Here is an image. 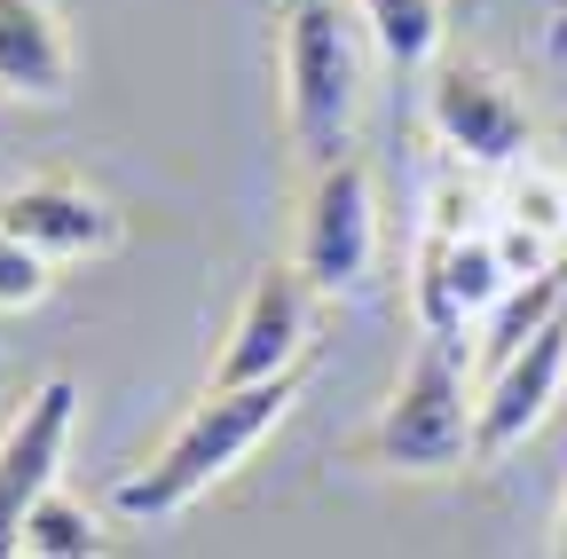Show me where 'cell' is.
<instances>
[{
	"label": "cell",
	"instance_id": "1",
	"mask_svg": "<svg viewBox=\"0 0 567 559\" xmlns=\"http://www.w3.org/2000/svg\"><path fill=\"white\" fill-rule=\"evenodd\" d=\"M308 394V371H292V379H268V386H205L189 410H182V426L142 457L134 473H118V488H111V513L118 520H134V528H158V520H174V513H189L213 480H229L284 417H292V402Z\"/></svg>",
	"mask_w": 567,
	"mask_h": 559
},
{
	"label": "cell",
	"instance_id": "2",
	"mask_svg": "<svg viewBox=\"0 0 567 559\" xmlns=\"http://www.w3.org/2000/svg\"><path fill=\"white\" fill-rule=\"evenodd\" d=\"M363 17L354 0H284L276 9V72H284V134L300 174L354 158L363 118Z\"/></svg>",
	"mask_w": 567,
	"mask_h": 559
},
{
	"label": "cell",
	"instance_id": "3",
	"mask_svg": "<svg viewBox=\"0 0 567 559\" xmlns=\"http://www.w3.org/2000/svg\"><path fill=\"white\" fill-rule=\"evenodd\" d=\"M347 457L371 473H417V480L465 473L473 465V386H465L457 346L417 339V355L386 386L379 417L347 442Z\"/></svg>",
	"mask_w": 567,
	"mask_h": 559
},
{
	"label": "cell",
	"instance_id": "4",
	"mask_svg": "<svg viewBox=\"0 0 567 559\" xmlns=\"http://www.w3.org/2000/svg\"><path fill=\"white\" fill-rule=\"evenodd\" d=\"M292 268L316 300H354L379 268V189L363 158L316 166L300 182V229H292Z\"/></svg>",
	"mask_w": 567,
	"mask_h": 559
},
{
	"label": "cell",
	"instance_id": "5",
	"mask_svg": "<svg viewBox=\"0 0 567 559\" xmlns=\"http://www.w3.org/2000/svg\"><path fill=\"white\" fill-rule=\"evenodd\" d=\"M425 126H434V143L457 158V174H513L536 151L528 103L505 87V72H488V63H473V55H450L434 72Z\"/></svg>",
	"mask_w": 567,
	"mask_h": 559
},
{
	"label": "cell",
	"instance_id": "6",
	"mask_svg": "<svg viewBox=\"0 0 567 559\" xmlns=\"http://www.w3.org/2000/svg\"><path fill=\"white\" fill-rule=\"evenodd\" d=\"M308 315H316V292L300 284L292 260H268L252 268V284L221 331V346H213V371L205 386H268V379H292L308 371Z\"/></svg>",
	"mask_w": 567,
	"mask_h": 559
},
{
	"label": "cell",
	"instance_id": "7",
	"mask_svg": "<svg viewBox=\"0 0 567 559\" xmlns=\"http://www.w3.org/2000/svg\"><path fill=\"white\" fill-rule=\"evenodd\" d=\"M513 292V268L488 229H425L417 237V276H410V315L434 346H457L473 323L496 315Z\"/></svg>",
	"mask_w": 567,
	"mask_h": 559
},
{
	"label": "cell",
	"instance_id": "8",
	"mask_svg": "<svg viewBox=\"0 0 567 559\" xmlns=\"http://www.w3.org/2000/svg\"><path fill=\"white\" fill-rule=\"evenodd\" d=\"M71 426H80V386H71V379H40L24 394V410L0 426V559H17L24 520L55 497Z\"/></svg>",
	"mask_w": 567,
	"mask_h": 559
},
{
	"label": "cell",
	"instance_id": "9",
	"mask_svg": "<svg viewBox=\"0 0 567 559\" xmlns=\"http://www.w3.org/2000/svg\"><path fill=\"white\" fill-rule=\"evenodd\" d=\"M567 394V315H551L520 355H505L496 371H481L473 394V465H505L528 434H544V417Z\"/></svg>",
	"mask_w": 567,
	"mask_h": 559
},
{
	"label": "cell",
	"instance_id": "10",
	"mask_svg": "<svg viewBox=\"0 0 567 559\" xmlns=\"http://www.w3.org/2000/svg\"><path fill=\"white\" fill-rule=\"evenodd\" d=\"M0 229L24 237L40 260H103L126 245L118 205L71 174H32L17 189H0Z\"/></svg>",
	"mask_w": 567,
	"mask_h": 559
},
{
	"label": "cell",
	"instance_id": "11",
	"mask_svg": "<svg viewBox=\"0 0 567 559\" xmlns=\"http://www.w3.org/2000/svg\"><path fill=\"white\" fill-rule=\"evenodd\" d=\"M71 32L55 0H0V95L9 103H63L71 95Z\"/></svg>",
	"mask_w": 567,
	"mask_h": 559
},
{
	"label": "cell",
	"instance_id": "12",
	"mask_svg": "<svg viewBox=\"0 0 567 559\" xmlns=\"http://www.w3.org/2000/svg\"><path fill=\"white\" fill-rule=\"evenodd\" d=\"M551 315H567V260H551L544 276H520V284L496 300V315L481 323V371H496L505 355H520Z\"/></svg>",
	"mask_w": 567,
	"mask_h": 559
},
{
	"label": "cell",
	"instance_id": "13",
	"mask_svg": "<svg viewBox=\"0 0 567 559\" xmlns=\"http://www.w3.org/2000/svg\"><path fill=\"white\" fill-rule=\"evenodd\" d=\"M354 17L394 72H425L442 55V0H354Z\"/></svg>",
	"mask_w": 567,
	"mask_h": 559
},
{
	"label": "cell",
	"instance_id": "14",
	"mask_svg": "<svg viewBox=\"0 0 567 559\" xmlns=\"http://www.w3.org/2000/svg\"><path fill=\"white\" fill-rule=\"evenodd\" d=\"M17 559H111V528L80 505V497H55L24 520V544H17Z\"/></svg>",
	"mask_w": 567,
	"mask_h": 559
},
{
	"label": "cell",
	"instance_id": "15",
	"mask_svg": "<svg viewBox=\"0 0 567 559\" xmlns=\"http://www.w3.org/2000/svg\"><path fill=\"white\" fill-rule=\"evenodd\" d=\"M48 292H55V260H40L24 237L0 229V315H24V308H40Z\"/></svg>",
	"mask_w": 567,
	"mask_h": 559
},
{
	"label": "cell",
	"instance_id": "16",
	"mask_svg": "<svg viewBox=\"0 0 567 559\" xmlns=\"http://www.w3.org/2000/svg\"><path fill=\"white\" fill-rule=\"evenodd\" d=\"M513 229H528L536 245H559L567 237V182H551V174H520L513 182V214H505Z\"/></svg>",
	"mask_w": 567,
	"mask_h": 559
},
{
	"label": "cell",
	"instance_id": "17",
	"mask_svg": "<svg viewBox=\"0 0 567 559\" xmlns=\"http://www.w3.org/2000/svg\"><path fill=\"white\" fill-rule=\"evenodd\" d=\"M544 48L567 55V0H544Z\"/></svg>",
	"mask_w": 567,
	"mask_h": 559
},
{
	"label": "cell",
	"instance_id": "18",
	"mask_svg": "<svg viewBox=\"0 0 567 559\" xmlns=\"http://www.w3.org/2000/svg\"><path fill=\"white\" fill-rule=\"evenodd\" d=\"M551 559H567V505H559V520H551Z\"/></svg>",
	"mask_w": 567,
	"mask_h": 559
},
{
	"label": "cell",
	"instance_id": "19",
	"mask_svg": "<svg viewBox=\"0 0 567 559\" xmlns=\"http://www.w3.org/2000/svg\"><path fill=\"white\" fill-rule=\"evenodd\" d=\"M559 151H567V134H559Z\"/></svg>",
	"mask_w": 567,
	"mask_h": 559
}]
</instances>
